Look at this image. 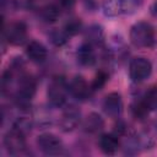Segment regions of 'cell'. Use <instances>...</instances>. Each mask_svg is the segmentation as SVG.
<instances>
[{
	"instance_id": "19",
	"label": "cell",
	"mask_w": 157,
	"mask_h": 157,
	"mask_svg": "<svg viewBox=\"0 0 157 157\" xmlns=\"http://www.w3.org/2000/svg\"><path fill=\"white\" fill-rule=\"evenodd\" d=\"M142 101L146 103V105L148 107L150 110L157 108V86L151 87L146 92V94H145V97H144Z\"/></svg>"
},
{
	"instance_id": "16",
	"label": "cell",
	"mask_w": 157,
	"mask_h": 157,
	"mask_svg": "<svg viewBox=\"0 0 157 157\" xmlns=\"http://www.w3.org/2000/svg\"><path fill=\"white\" fill-rule=\"evenodd\" d=\"M40 16L45 21V22H55L59 16H60V10L56 5L54 4H49V5H45L42 10H40Z\"/></svg>"
},
{
	"instance_id": "17",
	"label": "cell",
	"mask_w": 157,
	"mask_h": 157,
	"mask_svg": "<svg viewBox=\"0 0 157 157\" xmlns=\"http://www.w3.org/2000/svg\"><path fill=\"white\" fill-rule=\"evenodd\" d=\"M82 29V21L77 17H72L67 20V22L64 25V31L69 36H76Z\"/></svg>"
},
{
	"instance_id": "20",
	"label": "cell",
	"mask_w": 157,
	"mask_h": 157,
	"mask_svg": "<svg viewBox=\"0 0 157 157\" xmlns=\"http://www.w3.org/2000/svg\"><path fill=\"white\" fill-rule=\"evenodd\" d=\"M107 81H108V74L104 72V71H99V72L94 76L93 81H92V85H91L92 91L102 90V88L104 87V85L107 83Z\"/></svg>"
},
{
	"instance_id": "5",
	"label": "cell",
	"mask_w": 157,
	"mask_h": 157,
	"mask_svg": "<svg viewBox=\"0 0 157 157\" xmlns=\"http://www.w3.org/2000/svg\"><path fill=\"white\" fill-rule=\"evenodd\" d=\"M4 36H5V39L10 44L21 45L25 43L27 38V26L21 21L11 22L9 26L5 27Z\"/></svg>"
},
{
	"instance_id": "21",
	"label": "cell",
	"mask_w": 157,
	"mask_h": 157,
	"mask_svg": "<svg viewBox=\"0 0 157 157\" xmlns=\"http://www.w3.org/2000/svg\"><path fill=\"white\" fill-rule=\"evenodd\" d=\"M131 110H132L134 115H135V117H139V118L145 117V115L150 112L148 107L146 105V103H145L144 101H140V102L135 103V104L132 105V109H131Z\"/></svg>"
},
{
	"instance_id": "9",
	"label": "cell",
	"mask_w": 157,
	"mask_h": 157,
	"mask_svg": "<svg viewBox=\"0 0 157 157\" xmlns=\"http://www.w3.org/2000/svg\"><path fill=\"white\" fill-rule=\"evenodd\" d=\"M91 87L86 82V80L82 76H75L72 81L69 83V91L70 93L80 101H85L90 97L91 94Z\"/></svg>"
},
{
	"instance_id": "2",
	"label": "cell",
	"mask_w": 157,
	"mask_h": 157,
	"mask_svg": "<svg viewBox=\"0 0 157 157\" xmlns=\"http://www.w3.org/2000/svg\"><path fill=\"white\" fill-rule=\"evenodd\" d=\"M36 93V80L29 76L25 75L18 81V90L16 92V103L21 108H27Z\"/></svg>"
},
{
	"instance_id": "15",
	"label": "cell",
	"mask_w": 157,
	"mask_h": 157,
	"mask_svg": "<svg viewBox=\"0 0 157 157\" xmlns=\"http://www.w3.org/2000/svg\"><path fill=\"white\" fill-rule=\"evenodd\" d=\"M86 38L88 40V43H96L99 44L103 42L104 39V32L102 26L99 25H91L87 29H86Z\"/></svg>"
},
{
	"instance_id": "3",
	"label": "cell",
	"mask_w": 157,
	"mask_h": 157,
	"mask_svg": "<svg viewBox=\"0 0 157 157\" xmlns=\"http://www.w3.org/2000/svg\"><path fill=\"white\" fill-rule=\"evenodd\" d=\"M67 90H69V86L66 85V82L63 77L54 78L48 87V99H49L50 104L54 107L64 105L66 102V91Z\"/></svg>"
},
{
	"instance_id": "8",
	"label": "cell",
	"mask_w": 157,
	"mask_h": 157,
	"mask_svg": "<svg viewBox=\"0 0 157 157\" xmlns=\"http://www.w3.org/2000/svg\"><path fill=\"white\" fill-rule=\"evenodd\" d=\"M103 109L107 115L112 118H117L120 115L123 110V99L118 92H110L105 96L103 101Z\"/></svg>"
},
{
	"instance_id": "12",
	"label": "cell",
	"mask_w": 157,
	"mask_h": 157,
	"mask_svg": "<svg viewBox=\"0 0 157 157\" xmlns=\"http://www.w3.org/2000/svg\"><path fill=\"white\" fill-rule=\"evenodd\" d=\"M78 121H80V110L76 107L71 105L65 110L60 125L64 131H70L77 126Z\"/></svg>"
},
{
	"instance_id": "18",
	"label": "cell",
	"mask_w": 157,
	"mask_h": 157,
	"mask_svg": "<svg viewBox=\"0 0 157 157\" xmlns=\"http://www.w3.org/2000/svg\"><path fill=\"white\" fill-rule=\"evenodd\" d=\"M69 34L63 29V31H59V29H55L50 33V40L54 45L56 47H63L64 44H66L67 39H69Z\"/></svg>"
},
{
	"instance_id": "4",
	"label": "cell",
	"mask_w": 157,
	"mask_h": 157,
	"mask_svg": "<svg viewBox=\"0 0 157 157\" xmlns=\"http://www.w3.org/2000/svg\"><path fill=\"white\" fill-rule=\"evenodd\" d=\"M152 72V65L146 58H135L129 66V75L134 82H142L150 77Z\"/></svg>"
},
{
	"instance_id": "7",
	"label": "cell",
	"mask_w": 157,
	"mask_h": 157,
	"mask_svg": "<svg viewBox=\"0 0 157 157\" xmlns=\"http://www.w3.org/2000/svg\"><path fill=\"white\" fill-rule=\"evenodd\" d=\"M25 136L26 135L23 132H21L20 130H17L15 128L9 130L4 137V145H5L6 150L12 155H17V153L22 152L26 147Z\"/></svg>"
},
{
	"instance_id": "10",
	"label": "cell",
	"mask_w": 157,
	"mask_h": 157,
	"mask_svg": "<svg viewBox=\"0 0 157 157\" xmlns=\"http://www.w3.org/2000/svg\"><path fill=\"white\" fill-rule=\"evenodd\" d=\"M26 54H27V56L31 61L39 64V63H43L47 59L48 50L40 42L32 40L26 47Z\"/></svg>"
},
{
	"instance_id": "24",
	"label": "cell",
	"mask_w": 157,
	"mask_h": 157,
	"mask_svg": "<svg viewBox=\"0 0 157 157\" xmlns=\"http://www.w3.org/2000/svg\"><path fill=\"white\" fill-rule=\"evenodd\" d=\"M60 5L64 9H72L75 5V0H60Z\"/></svg>"
},
{
	"instance_id": "23",
	"label": "cell",
	"mask_w": 157,
	"mask_h": 157,
	"mask_svg": "<svg viewBox=\"0 0 157 157\" xmlns=\"http://www.w3.org/2000/svg\"><path fill=\"white\" fill-rule=\"evenodd\" d=\"M13 2L16 5V7H18V9H27V7H29L32 0H13Z\"/></svg>"
},
{
	"instance_id": "6",
	"label": "cell",
	"mask_w": 157,
	"mask_h": 157,
	"mask_svg": "<svg viewBox=\"0 0 157 157\" xmlns=\"http://www.w3.org/2000/svg\"><path fill=\"white\" fill-rule=\"evenodd\" d=\"M37 145L39 150L45 155H58L63 151V141L54 134H42L37 139Z\"/></svg>"
},
{
	"instance_id": "22",
	"label": "cell",
	"mask_w": 157,
	"mask_h": 157,
	"mask_svg": "<svg viewBox=\"0 0 157 157\" xmlns=\"http://www.w3.org/2000/svg\"><path fill=\"white\" fill-rule=\"evenodd\" d=\"M31 126H32V125H31V121H29L28 118H20V119H17L16 123H15V125H13L15 129L20 130V131L23 132L25 135L31 130Z\"/></svg>"
},
{
	"instance_id": "11",
	"label": "cell",
	"mask_w": 157,
	"mask_h": 157,
	"mask_svg": "<svg viewBox=\"0 0 157 157\" xmlns=\"http://www.w3.org/2000/svg\"><path fill=\"white\" fill-rule=\"evenodd\" d=\"M99 148L104 155H114L120 146L119 139L114 134H103L98 141Z\"/></svg>"
},
{
	"instance_id": "13",
	"label": "cell",
	"mask_w": 157,
	"mask_h": 157,
	"mask_svg": "<svg viewBox=\"0 0 157 157\" xmlns=\"http://www.w3.org/2000/svg\"><path fill=\"white\" fill-rule=\"evenodd\" d=\"M77 60L83 66H91L96 61V55L91 43H83L77 49Z\"/></svg>"
},
{
	"instance_id": "14",
	"label": "cell",
	"mask_w": 157,
	"mask_h": 157,
	"mask_svg": "<svg viewBox=\"0 0 157 157\" xmlns=\"http://www.w3.org/2000/svg\"><path fill=\"white\" fill-rule=\"evenodd\" d=\"M104 126V120L103 118L97 114V113H90L86 118H85V121H83V129L85 131L87 132H91V134H94V132H98L103 129Z\"/></svg>"
},
{
	"instance_id": "1",
	"label": "cell",
	"mask_w": 157,
	"mask_h": 157,
	"mask_svg": "<svg viewBox=\"0 0 157 157\" xmlns=\"http://www.w3.org/2000/svg\"><path fill=\"white\" fill-rule=\"evenodd\" d=\"M130 40L136 47L151 48L157 40L155 28L146 21H139L130 28Z\"/></svg>"
}]
</instances>
